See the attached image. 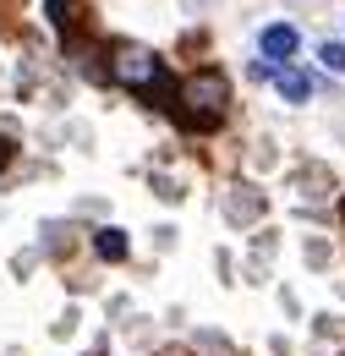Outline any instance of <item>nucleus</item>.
I'll return each instance as SVG.
<instances>
[{"mask_svg": "<svg viewBox=\"0 0 345 356\" xmlns=\"http://www.w3.org/2000/svg\"><path fill=\"white\" fill-rule=\"evenodd\" d=\"M225 110H230V83H225V72H214V66L192 72V77L175 88V115H181L192 132L219 127V121H225Z\"/></svg>", "mask_w": 345, "mask_h": 356, "instance_id": "obj_1", "label": "nucleus"}, {"mask_svg": "<svg viewBox=\"0 0 345 356\" xmlns=\"http://www.w3.org/2000/svg\"><path fill=\"white\" fill-rule=\"evenodd\" d=\"M110 72H115V83H127V88H165L170 77H165V60L154 55V49L143 44H115L110 49Z\"/></svg>", "mask_w": 345, "mask_h": 356, "instance_id": "obj_2", "label": "nucleus"}, {"mask_svg": "<svg viewBox=\"0 0 345 356\" xmlns=\"http://www.w3.org/2000/svg\"><path fill=\"white\" fill-rule=\"evenodd\" d=\"M252 72H258L263 83H274V88L285 93V99H291V104H302L307 93H312V77H307V72H291V66H268V60H258V66H252Z\"/></svg>", "mask_w": 345, "mask_h": 356, "instance_id": "obj_3", "label": "nucleus"}, {"mask_svg": "<svg viewBox=\"0 0 345 356\" xmlns=\"http://www.w3.org/2000/svg\"><path fill=\"white\" fill-rule=\"evenodd\" d=\"M296 44H302V39H296V28H291V22H274V28H263V39H258V49L268 55V66H285V60L296 55Z\"/></svg>", "mask_w": 345, "mask_h": 356, "instance_id": "obj_4", "label": "nucleus"}, {"mask_svg": "<svg viewBox=\"0 0 345 356\" xmlns=\"http://www.w3.org/2000/svg\"><path fill=\"white\" fill-rule=\"evenodd\" d=\"M93 252L115 264V258H127V236H121V230H99V236H93Z\"/></svg>", "mask_w": 345, "mask_h": 356, "instance_id": "obj_5", "label": "nucleus"}, {"mask_svg": "<svg viewBox=\"0 0 345 356\" xmlns=\"http://www.w3.org/2000/svg\"><path fill=\"white\" fill-rule=\"evenodd\" d=\"M318 60H323L329 72H345V44H340V39H329V44L318 49Z\"/></svg>", "mask_w": 345, "mask_h": 356, "instance_id": "obj_6", "label": "nucleus"}, {"mask_svg": "<svg viewBox=\"0 0 345 356\" xmlns=\"http://www.w3.org/2000/svg\"><path fill=\"white\" fill-rule=\"evenodd\" d=\"M44 11H49V22H55V28H66V17H72V0H49Z\"/></svg>", "mask_w": 345, "mask_h": 356, "instance_id": "obj_7", "label": "nucleus"}]
</instances>
